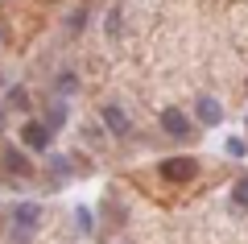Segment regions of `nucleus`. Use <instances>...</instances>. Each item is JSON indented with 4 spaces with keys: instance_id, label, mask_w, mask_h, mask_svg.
Segmentation results:
<instances>
[{
    "instance_id": "nucleus-1",
    "label": "nucleus",
    "mask_w": 248,
    "mask_h": 244,
    "mask_svg": "<svg viewBox=\"0 0 248 244\" xmlns=\"http://www.w3.org/2000/svg\"><path fill=\"white\" fill-rule=\"evenodd\" d=\"M9 219H13L9 240L13 244H29V240H33V232L42 228V203H17Z\"/></svg>"
},
{
    "instance_id": "nucleus-2",
    "label": "nucleus",
    "mask_w": 248,
    "mask_h": 244,
    "mask_svg": "<svg viewBox=\"0 0 248 244\" xmlns=\"http://www.w3.org/2000/svg\"><path fill=\"white\" fill-rule=\"evenodd\" d=\"M199 157H186V153H178V157H166V162H161L157 166V174L166 178V182H195L199 178Z\"/></svg>"
},
{
    "instance_id": "nucleus-3",
    "label": "nucleus",
    "mask_w": 248,
    "mask_h": 244,
    "mask_svg": "<svg viewBox=\"0 0 248 244\" xmlns=\"http://www.w3.org/2000/svg\"><path fill=\"white\" fill-rule=\"evenodd\" d=\"M161 132L174 141H195V124H190V116L182 108H166L161 112Z\"/></svg>"
},
{
    "instance_id": "nucleus-4",
    "label": "nucleus",
    "mask_w": 248,
    "mask_h": 244,
    "mask_svg": "<svg viewBox=\"0 0 248 244\" xmlns=\"http://www.w3.org/2000/svg\"><path fill=\"white\" fill-rule=\"evenodd\" d=\"M21 141H25V149H33V153H46L54 141V129L46 120H25V129H21Z\"/></svg>"
},
{
    "instance_id": "nucleus-5",
    "label": "nucleus",
    "mask_w": 248,
    "mask_h": 244,
    "mask_svg": "<svg viewBox=\"0 0 248 244\" xmlns=\"http://www.w3.org/2000/svg\"><path fill=\"white\" fill-rule=\"evenodd\" d=\"M195 120L207 124V129L223 124V104H219L215 96H199V99H195Z\"/></svg>"
},
{
    "instance_id": "nucleus-6",
    "label": "nucleus",
    "mask_w": 248,
    "mask_h": 244,
    "mask_svg": "<svg viewBox=\"0 0 248 244\" xmlns=\"http://www.w3.org/2000/svg\"><path fill=\"white\" fill-rule=\"evenodd\" d=\"M104 124L116 137H128V132H133V120H128V112H124L120 104H104Z\"/></svg>"
},
{
    "instance_id": "nucleus-7",
    "label": "nucleus",
    "mask_w": 248,
    "mask_h": 244,
    "mask_svg": "<svg viewBox=\"0 0 248 244\" xmlns=\"http://www.w3.org/2000/svg\"><path fill=\"white\" fill-rule=\"evenodd\" d=\"M0 166L9 170V174H17V178H29V174H33V166H29V157L21 153V149H4V153H0Z\"/></svg>"
},
{
    "instance_id": "nucleus-8",
    "label": "nucleus",
    "mask_w": 248,
    "mask_h": 244,
    "mask_svg": "<svg viewBox=\"0 0 248 244\" xmlns=\"http://www.w3.org/2000/svg\"><path fill=\"white\" fill-rule=\"evenodd\" d=\"M223 153H228V157H240V162H244V157H248V141L236 132V137H228V141H223Z\"/></svg>"
},
{
    "instance_id": "nucleus-9",
    "label": "nucleus",
    "mask_w": 248,
    "mask_h": 244,
    "mask_svg": "<svg viewBox=\"0 0 248 244\" xmlns=\"http://www.w3.org/2000/svg\"><path fill=\"white\" fill-rule=\"evenodd\" d=\"M75 224H79V232H83V236H91V232H95V219H91V207H79V211H75Z\"/></svg>"
},
{
    "instance_id": "nucleus-10",
    "label": "nucleus",
    "mask_w": 248,
    "mask_h": 244,
    "mask_svg": "<svg viewBox=\"0 0 248 244\" xmlns=\"http://www.w3.org/2000/svg\"><path fill=\"white\" fill-rule=\"evenodd\" d=\"M46 124H50V129H62V124H66V104H54L50 112H46Z\"/></svg>"
},
{
    "instance_id": "nucleus-11",
    "label": "nucleus",
    "mask_w": 248,
    "mask_h": 244,
    "mask_svg": "<svg viewBox=\"0 0 248 244\" xmlns=\"http://www.w3.org/2000/svg\"><path fill=\"white\" fill-rule=\"evenodd\" d=\"M232 203H236V207H248V178H240V182L232 186Z\"/></svg>"
},
{
    "instance_id": "nucleus-12",
    "label": "nucleus",
    "mask_w": 248,
    "mask_h": 244,
    "mask_svg": "<svg viewBox=\"0 0 248 244\" xmlns=\"http://www.w3.org/2000/svg\"><path fill=\"white\" fill-rule=\"evenodd\" d=\"M75 87H79V79H75V75H62L58 79V91H62V96H71Z\"/></svg>"
},
{
    "instance_id": "nucleus-13",
    "label": "nucleus",
    "mask_w": 248,
    "mask_h": 244,
    "mask_svg": "<svg viewBox=\"0 0 248 244\" xmlns=\"http://www.w3.org/2000/svg\"><path fill=\"white\" fill-rule=\"evenodd\" d=\"M83 17H87V13H83V9H75V13H71V21H66V25H71L75 33H79V29H83Z\"/></svg>"
},
{
    "instance_id": "nucleus-14",
    "label": "nucleus",
    "mask_w": 248,
    "mask_h": 244,
    "mask_svg": "<svg viewBox=\"0 0 248 244\" xmlns=\"http://www.w3.org/2000/svg\"><path fill=\"white\" fill-rule=\"evenodd\" d=\"M0 129H4V112H0Z\"/></svg>"
}]
</instances>
